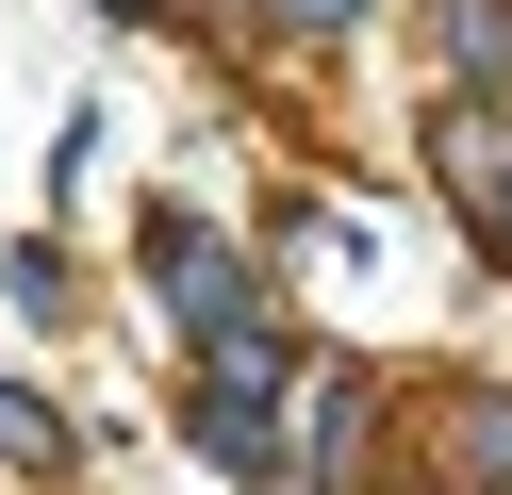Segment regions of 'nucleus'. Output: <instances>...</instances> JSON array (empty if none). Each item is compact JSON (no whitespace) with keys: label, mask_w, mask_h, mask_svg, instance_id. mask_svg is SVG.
Here are the masks:
<instances>
[{"label":"nucleus","mask_w":512,"mask_h":495,"mask_svg":"<svg viewBox=\"0 0 512 495\" xmlns=\"http://www.w3.org/2000/svg\"><path fill=\"white\" fill-rule=\"evenodd\" d=\"M430 50L463 83H512V0H430Z\"/></svg>","instance_id":"nucleus-3"},{"label":"nucleus","mask_w":512,"mask_h":495,"mask_svg":"<svg viewBox=\"0 0 512 495\" xmlns=\"http://www.w3.org/2000/svg\"><path fill=\"white\" fill-rule=\"evenodd\" d=\"M265 17H281V33H298V50H314V33H347V17H364V0H265Z\"/></svg>","instance_id":"nucleus-6"},{"label":"nucleus","mask_w":512,"mask_h":495,"mask_svg":"<svg viewBox=\"0 0 512 495\" xmlns=\"http://www.w3.org/2000/svg\"><path fill=\"white\" fill-rule=\"evenodd\" d=\"M430 149H446V182H463L479 248L512 264V116H479V99H446V116H430Z\"/></svg>","instance_id":"nucleus-1"},{"label":"nucleus","mask_w":512,"mask_h":495,"mask_svg":"<svg viewBox=\"0 0 512 495\" xmlns=\"http://www.w3.org/2000/svg\"><path fill=\"white\" fill-rule=\"evenodd\" d=\"M0 462H17V479H50V462H67V413H50V396H17V380H0Z\"/></svg>","instance_id":"nucleus-5"},{"label":"nucleus","mask_w":512,"mask_h":495,"mask_svg":"<svg viewBox=\"0 0 512 495\" xmlns=\"http://www.w3.org/2000/svg\"><path fill=\"white\" fill-rule=\"evenodd\" d=\"M446 479H463V495L512 479V396H463V413H446Z\"/></svg>","instance_id":"nucleus-4"},{"label":"nucleus","mask_w":512,"mask_h":495,"mask_svg":"<svg viewBox=\"0 0 512 495\" xmlns=\"http://www.w3.org/2000/svg\"><path fill=\"white\" fill-rule=\"evenodd\" d=\"M182 429H199V462H215V479H265V462H281L265 396H232V380H199V413H182Z\"/></svg>","instance_id":"nucleus-2"},{"label":"nucleus","mask_w":512,"mask_h":495,"mask_svg":"<svg viewBox=\"0 0 512 495\" xmlns=\"http://www.w3.org/2000/svg\"><path fill=\"white\" fill-rule=\"evenodd\" d=\"M116 17H149V0H116Z\"/></svg>","instance_id":"nucleus-7"}]
</instances>
